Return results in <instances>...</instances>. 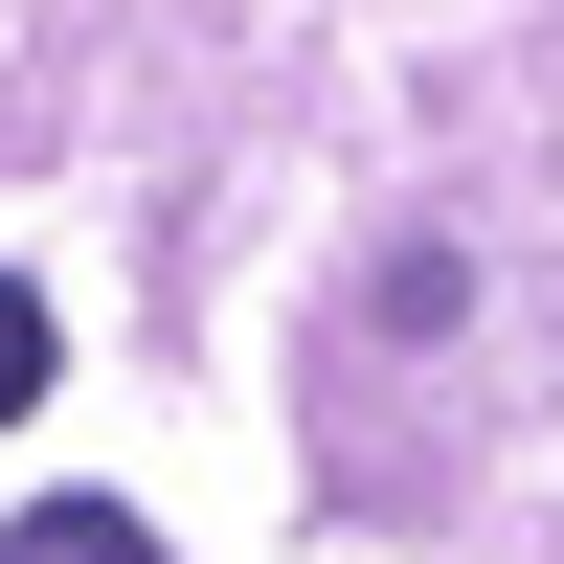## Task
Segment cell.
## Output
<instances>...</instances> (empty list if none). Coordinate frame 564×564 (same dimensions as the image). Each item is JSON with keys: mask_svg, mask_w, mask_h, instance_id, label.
<instances>
[{"mask_svg": "<svg viewBox=\"0 0 564 564\" xmlns=\"http://www.w3.org/2000/svg\"><path fill=\"white\" fill-rule=\"evenodd\" d=\"M45 361H68V339H45V294H23V271H0V430H23V406H45Z\"/></svg>", "mask_w": 564, "mask_h": 564, "instance_id": "cell-2", "label": "cell"}, {"mask_svg": "<svg viewBox=\"0 0 564 564\" xmlns=\"http://www.w3.org/2000/svg\"><path fill=\"white\" fill-rule=\"evenodd\" d=\"M0 564H159V542H135V497H23Z\"/></svg>", "mask_w": 564, "mask_h": 564, "instance_id": "cell-1", "label": "cell"}]
</instances>
